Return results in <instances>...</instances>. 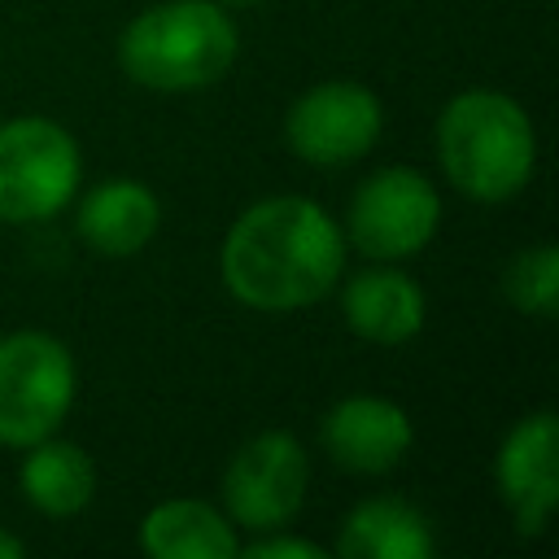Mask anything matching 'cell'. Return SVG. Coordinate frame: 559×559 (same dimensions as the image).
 <instances>
[{
  "label": "cell",
  "instance_id": "cell-11",
  "mask_svg": "<svg viewBox=\"0 0 559 559\" xmlns=\"http://www.w3.org/2000/svg\"><path fill=\"white\" fill-rule=\"evenodd\" d=\"M157 197L135 183V179H109L100 188H92L79 205V236L87 240V249L105 253V258H127L140 253L153 231H157Z\"/></svg>",
  "mask_w": 559,
  "mask_h": 559
},
{
  "label": "cell",
  "instance_id": "cell-12",
  "mask_svg": "<svg viewBox=\"0 0 559 559\" xmlns=\"http://www.w3.org/2000/svg\"><path fill=\"white\" fill-rule=\"evenodd\" d=\"M437 550L432 528L419 507L402 498H367L358 502L336 537L341 559H428Z\"/></svg>",
  "mask_w": 559,
  "mask_h": 559
},
{
  "label": "cell",
  "instance_id": "cell-7",
  "mask_svg": "<svg viewBox=\"0 0 559 559\" xmlns=\"http://www.w3.org/2000/svg\"><path fill=\"white\" fill-rule=\"evenodd\" d=\"M306 450L288 432H258L236 450L223 476V498L236 524L245 528H280L297 515L306 498Z\"/></svg>",
  "mask_w": 559,
  "mask_h": 559
},
{
  "label": "cell",
  "instance_id": "cell-3",
  "mask_svg": "<svg viewBox=\"0 0 559 559\" xmlns=\"http://www.w3.org/2000/svg\"><path fill=\"white\" fill-rule=\"evenodd\" d=\"M118 61L140 87L192 92L231 70L236 26L214 0H166L122 31Z\"/></svg>",
  "mask_w": 559,
  "mask_h": 559
},
{
  "label": "cell",
  "instance_id": "cell-15",
  "mask_svg": "<svg viewBox=\"0 0 559 559\" xmlns=\"http://www.w3.org/2000/svg\"><path fill=\"white\" fill-rule=\"evenodd\" d=\"M22 493L44 515H74L96 493V467L74 441H35L22 463Z\"/></svg>",
  "mask_w": 559,
  "mask_h": 559
},
{
  "label": "cell",
  "instance_id": "cell-9",
  "mask_svg": "<svg viewBox=\"0 0 559 559\" xmlns=\"http://www.w3.org/2000/svg\"><path fill=\"white\" fill-rule=\"evenodd\" d=\"M559 428L550 411H537L520 419L502 450H498V489L515 515V528L524 537L542 533L555 502H559V463H555Z\"/></svg>",
  "mask_w": 559,
  "mask_h": 559
},
{
  "label": "cell",
  "instance_id": "cell-6",
  "mask_svg": "<svg viewBox=\"0 0 559 559\" xmlns=\"http://www.w3.org/2000/svg\"><path fill=\"white\" fill-rule=\"evenodd\" d=\"M441 218L437 188L411 170V166H389L367 175L354 188L349 201V240L367 258H411L419 253Z\"/></svg>",
  "mask_w": 559,
  "mask_h": 559
},
{
  "label": "cell",
  "instance_id": "cell-2",
  "mask_svg": "<svg viewBox=\"0 0 559 559\" xmlns=\"http://www.w3.org/2000/svg\"><path fill=\"white\" fill-rule=\"evenodd\" d=\"M437 153L441 170L472 201H507L515 197L537 157L528 114L502 92H463L437 118Z\"/></svg>",
  "mask_w": 559,
  "mask_h": 559
},
{
  "label": "cell",
  "instance_id": "cell-1",
  "mask_svg": "<svg viewBox=\"0 0 559 559\" xmlns=\"http://www.w3.org/2000/svg\"><path fill=\"white\" fill-rule=\"evenodd\" d=\"M345 266V236L306 197L249 205L223 240V280L253 310H297L323 297Z\"/></svg>",
  "mask_w": 559,
  "mask_h": 559
},
{
  "label": "cell",
  "instance_id": "cell-5",
  "mask_svg": "<svg viewBox=\"0 0 559 559\" xmlns=\"http://www.w3.org/2000/svg\"><path fill=\"white\" fill-rule=\"evenodd\" d=\"M79 183V148L48 118H13L0 127V218H52Z\"/></svg>",
  "mask_w": 559,
  "mask_h": 559
},
{
  "label": "cell",
  "instance_id": "cell-18",
  "mask_svg": "<svg viewBox=\"0 0 559 559\" xmlns=\"http://www.w3.org/2000/svg\"><path fill=\"white\" fill-rule=\"evenodd\" d=\"M22 550H26V546H22L13 533H4V528H0V559H22Z\"/></svg>",
  "mask_w": 559,
  "mask_h": 559
},
{
  "label": "cell",
  "instance_id": "cell-10",
  "mask_svg": "<svg viewBox=\"0 0 559 559\" xmlns=\"http://www.w3.org/2000/svg\"><path fill=\"white\" fill-rule=\"evenodd\" d=\"M323 450L349 472H389L411 450V419L384 397H345L323 419Z\"/></svg>",
  "mask_w": 559,
  "mask_h": 559
},
{
  "label": "cell",
  "instance_id": "cell-17",
  "mask_svg": "<svg viewBox=\"0 0 559 559\" xmlns=\"http://www.w3.org/2000/svg\"><path fill=\"white\" fill-rule=\"evenodd\" d=\"M245 559H323L314 542H293V537H266L245 546Z\"/></svg>",
  "mask_w": 559,
  "mask_h": 559
},
{
  "label": "cell",
  "instance_id": "cell-13",
  "mask_svg": "<svg viewBox=\"0 0 559 559\" xmlns=\"http://www.w3.org/2000/svg\"><path fill=\"white\" fill-rule=\"evenodd\" d=\"M345 323L376 341V345H402L424 328V293L402 271H362L345 284L341 297Z\"/></svg>",
  "mask_w": 559,
  "mask_h": 559
},
{
  "label": "cell",
  "instance_id": "cell-19",
  "mask_svg": "<svg viewBox=\"0 0 559 559\" xmlns=\"http://www.w3.org/2000/svg\"><path fill=\"white\" fill-rule=\"evenodd\" d=\"M218 4H236V9H249V4H262V0H218Z\"/></svg>",
  "mask_w": 559,
  "mask_h": 559
},
{
  "label": "cell",
  "instance_id": "cell-16",
  "mask_svg": "<svg viewBox=\"0 0 559 559\" xmlns=\"http://www.w3.org/2000/svg\"><path fill=\"white\" fill-rule=\"evenodd\" d=\"M502 284H507V297L520 310H528L537 319H550L555 306H559V253H555V245H537V249L515 253Z\"/></svg>",
  "mask_w": 559,
  "mask_h": 559
},
{
  "label": "cell",
  "instance_id": "cell-14",
  "mask_svg": "<svg viewBox=\"0 0 559 559\" xmlns=\"http://www.w3.org/2000/svg\"><path fill=\"white\" fill-rule=\"evenodd\" d=\"M140 546L153 559H231V555H240L231 524L197 498H175V502L153 507L140 524Z\"/></svg>",
  "mask_w": 559,
  "mask_h": 559
},
{
  "label": "cell",
  "instance_id": "cell-8",
  "mask_svg": "<svg viewBox=\"0 0 559 559\" xmlns=\"http://www.w3.org/2000/svg\"><path fill=\"white\" fill-rule=\"evenodd\" d=\"M380 100L358 83H319L301 92L288 109L284 135L297 157L310 166H345L358 162L380 135Z\"/></svg>",
  "mask_w": 559,
  "mask_h": 559
},
{
  "label": "cell",
  "instance_id": "cell-4",
  "mask_svg": "<svg viewBox=\"0 0 559 559\" xmlns=\"http://www.w3.org/2000/svg\"><path fill=\"white\" fill-rule=\"evenodd\" d=\"M74 402V358L48 332L0 341V445L44 441Z\"/></svg>",
  "mask_w": 559,
  "mask_h": 559
}]
</instances>
